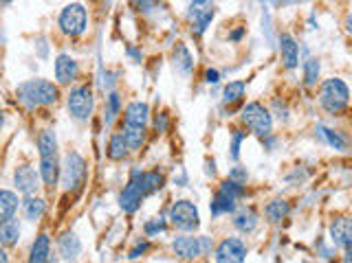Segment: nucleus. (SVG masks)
Listing matches in <instances>:
<instances>
[{
  "mask_svg": "<svg viewBox=\"0 0 352 263\" xmlns=\"http://www.w3.org/2000/svg\"><path fill=\"white\" fill-rule=\"evenodd\" d=\"M121 134H123V141H126L130 152H139L141 147H143V143H146V125H128V123H123Z\"/></svg>",
  "mask_w": 352,
  "mask_h": 263,
  "instance_id": "obj_21",
  "label": "nucleus"
},
{
  "mask_svg": "<svg viewBox=\"0 0 352 263\" xmlns=\"http://www.w3.org/2000/svg\"><path fill=\"white\" fill-rule=\"evenodd\" d=\"M257 226H260V215L255 213V208L242 206L234 210V228L242 235H253Z\"/></svg>",
  "mask_w": 352,
  "mask_h": 263,
  "instance_id": "obj_18",
  "label": "nucleus"
},
{
  "mask_svg": "<svg viewBox=\"0 0 352 263\" xmlns=\"http://www.w3.org/2000/svg\"><path fill=\"white\" fill-rule=\"evenodd\" d=\"M348 103H350V88L344 79L330 77L319 83V105H322V110L328 112L330 117L344 114Z\"/></svg>",
  "mask_w": 352,
  "mask_h": 263,
  "instance_id": "obj_2",
  "label": "nucleus"
},
{
  "mask_svg": "<svg viewBox=\"0 0 352 263\" xmlns=\"http://www.w3.org/2000/svg\"><path fill=\"white\" fill-rule=\"evenodd\" d=\"M18 204H20L18 193L9 191V189H0V224L16 215Z\"/></svg>",
  "mask_w": 352,
  "mask_h": 263,
  "instance_id": "obj_28",
  "label": "nucleus"
},
{
  "mask_svg": "<svg viewBox=\"0 0 352 263\" xmlns=\"http://www.w3.org/2000/svg\"><path fill=\"white\" fill-rule=\"evenodd\" d=\"M139 176H141V169H134L128 184L123 186V191L119 193V206L126 210V213H134V210H139L143 197H146V193H143V189H141Z\"/></svg>",
  "mask_w": 352,
  "mask_h": 263,
  "instance_id": "obj_12",
  "label": "nucleus"
},
{
  "mask_svg": "<svg viewBox=\"0 0 352 263\" xmlns=\"http://www.w3.org/2000/svg\"><path fill=\"white\" fill-rule=\"evenodd\" d=\"M244 136H247V132H242V130H236V134H234V143H231V158L234 161H238V156H240V143H242Z\"/></svg>",
  "mask_w": 352,
  "mask_h": 263,
  "instance_id": "obj_36",
  "label": "nucleus"
},
{
  "mask_svg": "<svg viewBox=\"0 0 352 263\" xmlns=\"http://www.w3.org/2000/svg\"><path fill=\"white\" fill-rule=\"evenodd\" d=\"M121 110V103H119V94L117 92H110L106 97V123H112L117 119V114Z\"/></svg>",
  "mask_w": 352,
  "mask_h": 263,
  "instance_id": "obj_34",
  "label": "nucleus"
},
{
  "mask_svg": "<svg viewBox=\"0 0 352 263\" xmlns=\"http://www.w3.org/2000/svg\"><path fill=\"white\" fill-rule=\"evenodd\" d=\"M229 178H234V180H238V182H247V178H249V174H247L244 169H240V167H234L231 174H229Z\"/></svg>",
  "mask_w": 352,
  "mask_h": 263,
  "instance_id": "obj_38",
  "label": "nucleus"
},
{
  "mask_svg": "<svg viewBox=\"0 0 352 263\" xmlns=\"http://www.w3.org/2000/svg\"><path fill=\"white\" fill-rule=\"evenodd\" d=\"M244 94H247V83L242 79L229 81L223 90V105L225 108H234V105L242 103Z\"/></svg>",
  "mask_w": 352,
  "mask_h": 263,
  "instance_id": "obj_26",
  "label": "nucleus"
},
{
  "mask_svg": "<svg viewBox=\"0 0 352 263\" xmlns=\"http://www.w3.org/2000/svg\"><path fill=\"white\" fill-rule=\"evenodd\" d=\"M328 237L333 241V246L344 250L346 246L352 244V217L346 215H337L330 219V226H328Z\"/></svg>",
  "mask_w": 352,
  "mask_h": 263,
  "instance_id": "obj_14",
  "label": "nucleus"
},
{
  "mask_svg": "<svg viewBox=\"0 0 352 263\" xmlns=\"http://www.w3.org/2000/svg\"><path fill=\"white\" fill-rule=\"evenodd\" d=\"M172 61H174V68L179 70L181 75H190L192 68H194V57L183 42H176V46L172 51Z\"/></svg>",
  "mask_w": 352,
  "mask_h": 263,
  "instance_id": "obj_23",
  "label": "nucleus"
},
{
  "mask_svg": "<svg viewBox=\"0 0 352 263\" xmlns=\"http://www.w3.org/2000/svg\"><path fill=\"white\" fill-rule=\"evenodd\" d=\"M9 5H12V0H0V9H5Z\"/></svg>",
  "mask_w": 352,
  "mask_h": 263,
  "instance_id": "obj_45",
  "label": "nucleus"
},
{
  "mask_svg": "<svg viewBox=\"0 0 352 263\" xmlns=\"http://www.w3.org/2000/svg\"><path fill=\"white\" fill-rule=\"evenodd\" d=\"M51 259V237L47 233H40L34 244H31V252H29V261L31 263H45Z\"/></svg>",
  "mask_w": 352,
  "mask_h": 263,
  "instance_id": "obj_24",
  "label": "nucleus"
},
{
  "mask_svg": "<svg viewBox=\"0 0 352 263\" xmlns=\"http://www.w3.org/2000/svg\"><path fill=\"white\" fill-rule=\"evenodd\" d=\"M58 252H60L64 261L77 259L79 252H81V241H79V237L75 233H64V235L58 239Z\"/></svg>",
  "mask_w": 352,
  "mask_h": 263,
  "instance_id": "obj_22",
  "label": "nucleus"
},
{
  "mask_svg": "<svg viewBox=\"0 0 352 263\" xmlns=\"http://www.w3.org/2000/svg\"><path fill=\"white\" fill-rule=\"evenodd\" d=\"M165 228H168V222L161 217L157 219H150V222H146V226H143V233H146V237H157L161 233H165Z\"/></svg>",
  "mask_w": 352,
  "mask_h": 263,
  "instance_id": "obj_35",
  "label": "nucleus"
},
{
  "mask_svg": "<svg viewBox=\"0 0 352 263\" xmlns=\"http://www.w3.org/2000/svg\"><path fill=\"white\" fill-rule=\"evenodd\" d=\"M247 195L244 182H238L234 178H227L221 182V186L216 189V193L212 197V215H225V213H234L238 206V199Z\"/></svg>",
  "mask_w": 352,
  "mask_h": 263,
  "instance_id": "obj_4",
  "label": "nucleus"
},
{
  "mask_svg": "<svg viewBox=\"0 0 352 263\" xmlns=\"http://www.w3.org/2000/svg\"><path fill=\"white\" fill-rule=\"evenodd\" d=\"M139 180H141L143 193H146V195H152V193H157V191H161V189H163V184H165V176L159 174V171H141Z\"/></svg>",
  "mask_w": 352,
  "mask_h": 263,
  "instance_id": "obj_32",
  "label": "nucleus"
},
{
  "mask_svg": "<svg viewBox=\"0 0 352 263\" xmlns=\"http://www.w3.org/2000/svg\"><path fill=\"white\" fill-rule=\"evenodd\" d=\"M277 49H279V59H282V66L286 70H295L299 66V44L291 33H279L277 40Z\"/></svg>",
  "mask_w": 352,
  "mask_h": 263,
  "instance_id": "obj_15",
  "label": "nucleus"
},
{
  "mask_svg": "<svg viewBox=\"0 0 352 263\" xmlns=\"http://www.w3.org/2000/svg\"><path fill=\"white\" fill-rule=\"evenodd\" d=\"M247 252H249V248L240 237H225L214 248V259L218 263H242L247 259Z\"/></svg>",
  "mask_w": 352,
  "mask_h": 263,
  "instance_id": "obj_11",
  "label": "nucleus"
},
{
  "mask_svg": "<svg viewBox=\"0 0 352 263\" xmlns=\"http://www.w3.org/2000/svg\"><path fill=\"white\" fill-rule=\"evenodd\" d=\"M20 224H18V219H7V222L0 224V246L3 248H14L18 246V241H20Z\"/></svg>",
  "mask_w": 352,
  "mask_h": 263,
  "instance_id": "obj_27",
  "label": "nucleus"
},
{
  "mask_svg": "<svg viewBox=\"0 0 352 263\" xmlns=\"http://www.w3.org/2000/svg\"><path fill=\"white\" fill-rule=\"evenodd\" d=\"M344 27H346V33H348V36L352 38V12H350V14L346 16V23H344Z\"/></svg>",
  "mask_w": 352,
  "mask_h": 263,
  "instance_id": "obj_41",
  "label": "nucleus"
},
{
  "mask_svg": "<svg viewBox=\"0 0 352 263\" xmlns=\"http://www.w3.org/2000/svg\"><path fill=\"white\" fill-rule=\"evenodd\" d=\"M170 224L181 230V233H196L201 228V213L199 206L190 199H176V202L170 206Z\"/></svg>",
  "mask_w": 352,
  "mask_h": 263,
  "instance_id": "obj_5",
  "label": "nucleus"
},
{
  "mask_svg": "<svg viewBox=\"0 0 352 263\" xmlns=\"http://www.w3.org/2000/svg\"><path fill=\"white\" fill-rule=\"evenodd\" d=\"M344 261H348V263H352V244L344 248Z\"/></svg>",
  "mask_w": 352,
  "mask_h": 263,
  "instance_id": "obj_43",
  "label": "nucleus"
},
{
  "mask_svg": "<svg viewBox=\"0 0 352 263\" xmlns=\"http://www.w3.org/2000/svg\"><path fill=\"white\" fill-rule=\"evenodd\" d=\"M36 145H38V156H53L58 154V139H55V132L53 130H40L38 132V139H36Z\"/></svg>",
  "mask_w": 352,
  "mask_h": 263,
  "instance_id": "obj_30",
  "label": "nucleus"
},
{
  "mask_svg": "<svg viewBox=\"0 0 352 263\" xmlns=\"http://www.w3.org/2000/svg\"><path fill=\"white\" fill-rule=\"evenodd\" d=\"M60 174H62V163L58 154L40 158V180H42L45 186L51 189V191L60 184Z\"/></svg>",
  "mask_w": 352,
  "mask_h": 263,
  "instance_id": "obj_17",
  "label": "nucleus"
},
{
  "mask_svg": "<svg viewBox=\"0 0 352 263\" xmlns=\"http://www.w3.org/2000/svg\"><path fill=\"white\" fill-rule=\"evenodd\" d=\"M66 108L75 121H88L92 117L95 97H92V88L88 83H79V86L71 88L68 97H66Z\"/></svg>",
  "mask_w": 352,
  "mask_h": 263,
  "instance_id": "obj_7",
  "label": "nucleus"
},
{
  "mask_svg": "<svg viewBox=\"0 0 352 263\" xmlns=\"http://www.w3.org/2000/svg\"><path fill=\"white\" fill-rule=\"evenodd\" d=\"M216 16V5L214 0H190L188 5V20L192 27V33L196 38H201L207 27L212 25V20Z\"/></svg>",
  "mask_w": 352,
  "mask_h": 263,
  "instance_id": "obj_10",
  "label": "nucleus"
},
{
  "mask_svg": "<svg viewBox=\"0 0 352 263\" xmlns=\"http://www.w3.org/2000/svg\"><path fill=\"white\" fill-rule=\"evenodd\" d=\"M288 215H291V202L284 197H275L264 206V219L268 224H279Z\"/></svg>",
  "mask_w": 352,
  "mask_h": 263,
  "instance_id": "obj_19",
  "label": "nucleus"
},
{
  "mask_svg": "<svg viewBox=\"0 0 352 263\" xmlns=\"http://www.w3.org/2000/svg\"><path fill=\"white\" fill-rule=\"evenodd\" d=\"M148 250H150V244H148V241H143V244H139L137 248H134V250L130 252V259L143 257V252H148Z\"/></svg>",
  "mask_w": 352,
  "mask_h": 263,
  "instance_id": "obj_39",
  "label": "nucleus"
},
{
  "mask_svg": "<svg viewBox=\"0 0 352 263\" xmlns=\"http://www.w3.org/2000/svg\"><path fill=\"white\" fill-rule=\"evenodd\" d=\"M53 72H55L58 86H71V83H75L77 77H79V64H77L75 57H71V55H66V53H62V55L55 57Z\"/></svg>",
  "mask_w": 352,
  "mask_h": 263,
  "instance_id": "obj_13",
  "label": "nucleus"
},
{
  "mask_svg": "<svg viewBox=\"0 0 352 263\" xmlns=\"http://www.w3.org/2000/svg\"><path fill=\"white\" fill-rule=\"evenodd\" d=\"M221 81V72L216 68H207L205 70V83H218Z\"/></svg>",
  "mask_w": 352,
  "mask_h": 263,
  "instance_id": "obj_37",
  "label": "nucleus"
},
{
  "mask_svg": "<svg viewBox=\"0 0 352 263\" xmlns=\"http://www.w3.org/2000/svg\"><path fill=\"white\" fill-rule=\"evenodd\" d=\"M128 154H130V150H128L126 141H123V134H121V132H115V134L110 136V141H108L106 156L110 158V161L121 163V161H126Z\"/></svg>",
  "mask_w": 352,
  "mask_h": 263,
  "instance_id": "obj_29",
  "label": "nucleus"
},
{
  "mask_svg": "<svg viewBox=\"0 0 352 263\" xmlns=\"http://www.w3.org/2000/svg\"><path fill=\"white\" fill-rule=\"evenodd\" d=\"M38 182H40V171H36L31 165H20V167H16V171H14V184L18 189V193H23V195L34 193L36 189H38Z\"/></svg>",
  "mask_w": 352,
  "mask_h": 263,
  "instance_id": "obj_16",
  "label": "nucleus"
},
{
  "mask_svg": "<svg viewBox=\"0 0 352 263\" xmlns=\"http://www.w3.org/2000/svg\"><path fill=\"white\" fill-rule=\"evenodd\" d=\"M319 132H322V139L328 147H333V150L337 152H346L348 150V136L344 132H339V130H333V128H319Z\"/></svg>",
  "mask_w": 352,
  "mask_h": 263,
  "instance_id": "obj_31",
  "label": "nucleus"
},
{
  "mask_svg": "<svg viewBox=\"0 0 352 263\" xmlns=\"http://www.w3.org/2000/svg\"><path fill=\"white\" fill-rule=\"evenodd\" d=\"M242 36H244V29H238V31H234V33L229 36V40H231V42H238Z\"/></svg>",
  "mask_w": 352,
  "mask_h": 263,
  "instance_id": "obj_42",
  "label": "nucleus"
},
{
  "mask_svg": "<svg viewBox=\"0 0 352 263\" xmlns=\"http://www.w3.org/2000/svg\"><path fill=\"white\" fill-rule=\"evenodd\" d=\"M86 180V161L77 152H68L62 163V174H60V184L64 186V191H77Z\"/></svg>",
  "mask_w": 352,
  "mask_h": 263,
  "instance_id": "obj_8",
  "label": "nucleus"
},
{
  "mask_svg": "<svg viewBox=\"0 0 352 263\" xmlns=\"http://www.w3.org/2000/svg\"><path fill=\"white\" fill-rule=\"evenodd\" d=\"M150 121V108L143 101H132L123 110V123L128 125H148Z\"/></svg>",
  "mask_w": 352,
  "mask_h": 263,
  "instance_id": "obj_20",
  "label": "nucleus"
},
{
  "mask_svg": "<svg viewBox=\"0 0 352 263\" xmlns=\"http://www.w3.org/2000/svg\"><path fill=\"white\" fill-rule=\"evenodd\" d=\"M240 121L247 130L260 136V139H266V136L273 134V112L260 101H249L247 105H242Z\"/></svg>",
  "mask_w": 352,
  "mask_h": 263,
  "instance_id": "obj_3",
  "label": "nucleus"
},
{
  "mask_svg": "<svg viewBox=\"0 0 352 263\" xmlns=\"http://www.w3.org/2000/svg\"><path fill=\"white\" fill-rule=\"evenodd\" d=\"M18 101H23L29 110L36 108H49V105L58 103L60 99V86L49 79H29L20 83L16 90Z\"/></svg>",
  "mask_w": 352,
  "mask_h": 263,
  "instance_id": "obj_1",
  "label": "nucleus"
},
{
  "mask_svg": "<svg viewBox=\"0 0 352 263\" xmlns=\"http://www.w3.org/2000/svg\"><path fill=\"white\" fill-rule=\"evenodd\" d=\"M23 213H25V219H29V222H40L47 213V202L42 197L29 193L27 199L23 202Z\"/></svg>",
  "mask_w": 352,
  "mask_h": 263,
  "instance_id": "obj_25",
  "label": "nucleus"
},
{
  "mask_svg": "<svg viewBox=\"0 0 352 263\" xmlns=\"http://www.w3.org/2000/svg\"><path fill=\"white\" fill-rule=\"evenodd\" d=\"M319 75H322V64H319L317 57H308L304 61V86L306 88H315Z\"/></svg>",
  "mask_w": 352,
  "mask_h": 263,
  "instance_id": "obj_33",
  "label": "nucleus"
},
{
  "mask_svg": "<svg viewBox=\"0 0 352 263\" xmlns=\"http://www.w3.org/2000/svg\"><path fill=\"white\" fill-rule=\"evenodd\" d=\"M172 250L174 255L179 259H185V261H194V259H201L205 255H212L214 250V241L212 237H194V235H179L174 241H172Z\"/></svg>",
  "mask_w": 352,
  "mask_h": 263,
  "instance_id": "obj_6",
  "label": "nucleus"
},
{
  "mask_svg": "<svg viewBox=\"0 0 352 263\" xmlns=\"http://www.w3.org/2000/svg\"><path fill=\"white\" fill-rule=\"evenodd\" d=\"M58 27L64 36L79 38L88 29V14H86L84 5H79V3L66 5L58 16Z\"/></svg>",
  "mask_w": 352,
  "mask_h": 263,
  "instance_id": "obj_9",
  "label": "nucleus"
},
{
  "mask_svg": "<svg viewBox=\"0 0 352 263\" xmlns=\"http://www.w3.org/2000/svg\"><path fill=\"white\" fill-rule=\"evenodd\" d=\"M9 261V257H7V252L3 250V248H0V263H7Z\"/></svg>",
  "mask_w": 352,
  "mask_h": 263,
  "instance_id": "obj_44",
  "label": "nucleus"
},
{
  "mask_svg": "<svg viewBox=\"0 0 352 263\" xmlns=\"http://www.w3.org/2000/svg\"><path fill=\"white\" fill-rule=\"evenodd\" d=\"M154 125H157V130H159V132H165V128H168V114H161V117H157Z\"/></svg>",
  "mask_w": 352,
  "mask_h": 263,
  "instance_id": "obj_40",
  "label": "nucleus"
}]
</instances>
